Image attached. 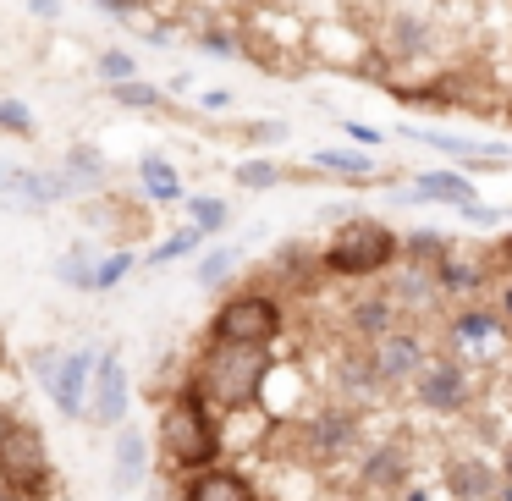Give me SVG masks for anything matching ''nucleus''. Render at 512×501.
Segmentation results:
<instances>
[{
    "instance_id": "obj_1",
    "label": "nucleus",
    "mask_w": 512,
    "mask_h": 501,
    "mask_svg": "<svg viewBox=\"0 0 512 501\" xmlns=\"http://www.w3.org/2000/svg\"><path fill=\"white\" fill-rule=\"evenodd\" d=\"M270 380V353L265 347H226V342H204L199 364H193L188 386L199 391L210 408H248L259 402Z\"/></svg>"
},
{
    "instance_id": "obj_2",
    "label": "nucleus",
    "mask_w": 512,
    "mask_h": 501,
    "mask_svg": "<svg viewBox=\"0 0 512 501\" xmlns=\"http://www.w3.org/2000/svg\"><path fill=\"white\" fill-rule=\"evenodd\" d=\"M160 446H166L171 468H182V474L215 468V457H221V424H215L210 402L193 386H182L166 402V413H160Z\"/></svg>"
},
{
    "instance_id": "obj_3",
    "label": "nucleus",
    "mask_w": 512,
    "mask_h": 501,
    "mask_svg": "<svg viewBox=\"0 0 512 501\" xmlns=\"http://www.w3.org/2000/svg\"><path fill=\"white\" fill-rule=\"evenodd\" d=\"M402 254V243L391 237V226L380 221H347L342 232L325 243L320 265L331 270V276H347V281H364V276H380V270H391Z\"/></svg>"
},
{
    "instance_id": "obj_4",
    "label": "nucleus",
    "mask_w": 512,
    "mask_h": 501,
    "mask_svg": "<svg viewBox=\"0 0 512 501\" xmlns=\"http://www.w3.org/2000/svg\"><path fill=\"white\" fill-rule=\"evenodd\" d=\"M281 325H287V314H281V303L270 298V292H237V298H226L221 309H215L210 320V342H226V347H276Z\"/></svg>"
},
{
    "instance_id": "obj_5",
    "label": "nucleus",
    "mask_w": 512,
    "mask_h": 501,
    "mask_svg": "<svg viewBox=\"0 0 512 501\" xmlns=\"http://www.w3.org/2000/svg\"><path fill=\"white\" fill-rule=\"evenodd\" d=\"M0 485L12 490V496H23V501H39L50 485H56L50 446L28 419H17L12 435H6V446H0Z\"/></svg>"
},
{
    "instance_id": "obj_6",
    "label": "nucleus",
    "mask_w": 512,
    "mask_h": 501,
    "mask_svg": "<svg viewBox=\"0 0 512 501\" xmlns=\"http://www.w3.org/2000/svg\"><path fill=\"white\" fill-rule=\"evenodd\" d=\"M61 199H72V182L61 171H34V166H17V160H0V210L45 215Z\"/></svg>"
},
{
    "instance_id": "obj_7",
    "label": "nucleus",
    "mask_w": 512,
    "mask_h": 501,
    "mask_svg": "<svg viewBox=\"0 0 512 501\" xmlns=\"http://www.w3.org/2000/svg\"><path fill=\"white\" fill-rule=\"evenodd\" d=\"M364 353H369V369H375L380 386H413V375L430 364V353H424V336L408 331V325H391V331L375 336Z\"/></svg>"
},
{
    "instance_id": "obj_8",
    "label": "nucleus",
    "mask_w": 512,
    "mask_h": 501,
    "mask_svg": "<svg viewBox=\"0 0 512 501\" xmlns=\"http://www.w3.org/2000/svg\"><path fill=\"white\" fill-rule=\"evenodd\" d=\"M127 402H133L127 364H122V353H116V347H105V353L94 358V375H89V413H94V424L122 430V424H127Z\"/></svg>"
},
{
    "instance_id": "obj_9",
    "label": "nucleus",
    "mask_w": 512,
    "mask_h": 501,
    "mask_svg": "<svg viewBox=\"0 0 512 501\" xmlns=\"http://www.w3.org/2000/svg\"><path fill=\"white\" fill-rule=\"evenodd\" d=\"M413 397L424 402L430 413H463L468 397H474V380L457 358H430V364L413 375Z\"/></svg>"
},
{
    "instance_id": "obj_10",
    "label": "nucleus",
    "mask_w": 512,
    "mask_h": 501,
    "mask_svg": "<svg viewBox=\"0 0 512 501\" xmlns=\"http://www.w3.org/2000/svg\"><path fill=\"white\" fill-rule=\"evenodd\" d=\"M94 347H67L61 353V364L50 369V380H45V391H50V402L61 408V419H83L89 413V375H94Z\"/></svg>"
},
{
    "instance_id": "obj_11",
    "label": "nucleus",
    "mask_w": 512,
    "mask_h": 501,
    "mask_svg": "<svg viewBox=\"0 0 512 501\" xmlns=\"http://www.w3.org/2000/svg\"><path fill=\"white\" fill-rule=\"evenodd\" d=\"M413 479V457L402 441H380L364 452V468H358V485L364 490H380V496H397V490H408Z\"/></svg>"
},
{
    "instance_id": "obj_12",
    "label": "nucleus",
    "mask_w": 512,
    "mask_h": 501,
    "mask_svg": "<svg viewBox=\"0 0 512 501\" xmlns=\"http://www.w3.org/2000/svg\"><path fill=\"white\" fill-rule=\"evenodd\" d=\"M303 441H309L314 457L336 463V457H347V452L358 446V413H353V408H325V413H314V419L303 424Z\"/></svg>"
},
{
    "instance_id": "obj_13",
    "label": "nucleus",
    "mask_w": 512,
    "mask_h": 501,
    "mask_svg": "<svg viewBox=\"0 0 512 501\" xmlns=\"http://www.w3.org/2000/svg\"><path fill=\"white\" fill-rule=\"evenodd\" d=\"M182 501H259V490L237 468H199V474H188Z\"/></svg>"
},
{
    "instance_id": "obj_14",
    "label": "nucleus",
    "mask_w": 512,
    "mask_h": 501,
    "mask_svg": "<svg viewBox=\"0 0 512 501\" xmlns=\"http://www.w3.org/2000/svg\"><path fill=\"white\" fill-rule=\"evenodd\" d=\"M149 479V435L133 430V424H122L116 430V474H111V490L116 496H127V490H138Z\"/></svg>"
},
{
    "instance_id": "obj_15",
    "label": "nucleus",
    "mask_w": 512,
    "mask_h": 501,
    "mask_svg": "<svg viewBox=\"0 0 512 501\" xmlns=\"http://www.w3.org/2000/svg\"><path fill=\"white\" fill-rule=\"evenodd\" d=\"M501 479L490 474L485 463H474V457H457V463H446V490H452L457 501H490L496 496Z\"/></svg>"
},
{
    "instance_id": "obj_16",
    "label": "nucleus",
    "mask_w": 512,
    "mask_h": 501,
    "mask_svg": "<svg viewBox=\"0 0 512 501\" xmlns=\"http://www.w3.org/2000/svg\"><path fill=\"white\" fill-rule=\"evenodd\" d=\"M61 177L72 182V193H83V188H100L105 177H111V160L100 155V149H89V144H78V149H67L61 155Z\"/></svg>"
},
{
    "instance_id": "obj_17",
    "label": "nucleus",
    "mask_w": 512,
    "mask_h": 501,
    "mask_svg": "<svg viewBox=\"0 0 512 501\" xmlns=\"http://www.w3.org/2000/svg\"><path fill=\"white\" fill-rule=\"evenodd\" d=\"M347 325H353V336H364V347L375 342V336H386L391 325H397V303L380 292V298H358L353 309H347Z\"/></svg>"
},
{
    "instance_id": "obj_18",
    "label": "nucleus",
    "mask_w": 512,
    "mask_h": 501,
    "mask_svg": "<svg viewBox=\"0 0 512 501\" xmlns=\"http://www.w3.org/2000/svg\"><path fill=\"white\" fill-rule=\"evenodd\" d=\"M413 199H435V204H474V188H468V177H457V171H424L419 182H413Z\"/></svg>"
},
{
    "instance_id": "obj_19",
    "label": "nucleus",
    "mask_w": 512,
    "mask_h": 501,
    "mask_svg": "<svg viewBox=\"0 0 512 501\" xmlns=\"http://www.w3.org/2000/svg\"><path fill=\"white\" fill-rule=\"evenodd\" d=\"M138 182H144L149 204H177V199H182V177H177V171H171L160 155H144V160H138Z\"/></svg>"
},
{
    "instance_id": "obj_20",
    "label": "nucleus",
    "mask_w": 512,
    "mask_h": 501,
    "mask_svg": "<svg viewBox=\"0 0 512 501\" xmlns=\"http://www.w3.org/2000/svg\"><path fill=\"white\" fill-rule=\"evenodd\" d=\"M501 336V320L496 314H485V309H463L452 320V342L463 347V353H474V347H490Z\"/></svg>"
},
{
    "instance_id": "obj_21",
    "label": "nucleus",
    "mask_w": 512,
    "mask_h": 501,
    "mask_svg": "<svg viewBox=\"0 0 512 501\" xmlns=\"http://www.w3.org/2000/svg\"><path fill=\"white\" fill-rule=\"evenodd\" d=\"M386 45H391L397 61H413V56H424V50L435 45V34H430V23H419V17H397L391 34H386Z\"/></svg>"
},
{
    "instance_id": "obj_22",
    "label": "nucleus",
    "mask_w": 512,
    "mask_h": 501,
    "mask_svg": "<svg viewBox=\"0 0 512 501\" xmlns=\"http://www.w3.org/2000/svg\"><path fill=\"white\" fill-rule=\"evenodd\" d=\"M314 171H331V177H375V160H369V149H320L314 155Z\"/></svg>"
},
{
    "instance_id": "obj_23",
    "label": "nucleus",
    "mask_w": 512,
    "mask_h": 501,
    "mask_svg": "<svg viewBox=\"0 0 512 501\" xmlns=\"http://www.w3.org/2000/svg\"><path fill=\"white\" fill-rule=\"evenodd\" d=\"M94 259H100V248H94V243L67 248V254L56 259V281H67V287L89 292V281H94Z\"/></svg>"
},
{
    "instance_id": "obj_24",
    "label": "nucleus",
    "mask_w": 512,
    "mask_h": 501,
    "mask_svg": "<svg viewBox=\"0 0 512 501\" xmlns=\"http://www.w3.org/2000/svg\"><path fill=\"white\" fill-rule=\"evenodd\" d=\"M226 221H232V204H226V199H210V193H193V199H188V226H193V232L210 237V232H221Z\"/></svg>"
},
{
    "instance_id": "obj_25",
    "label": "nucleus",
    "mask_w": 512,
    "mask_h": 501,
    "mask_svg": "<svg viewBox=\"0 0 512 501\" xmlns=\"http://www.w3.org/2000/svg\"><path fill=\"white\" fill-rule=\"evenodd\" d=\"M479 281H485V270L463 265L457 254H446L441 265H435V287H441V292H479Z\"/></svg>"
},
{
    "instance_id": "obj_26",
    "label": "nucleus",
    "mask_w": 512,
    "mask_h": 501,
    "mask_svg": "<svg viewBox=\"0 0 512 501\" xmlns=\"http://www.w3.org/2000/svg\"><path fill=\"white\" fill-rule=\"evenodd\" d=\"M237 265H243V248H210V254L199 259V270H193V281L210 292V287H221V281L232 276Z\"/></svg>"
},
{
    "instance_id": "obj_27",
    "label": "nucleus",
    "mask_w": 512,
    "mask_h": 501,
    "mask_svg": "<svg viewBox=\"0 0 512 501\" xmlns=\"http://www.w3.org/2000/svg\"><path fill=\"white\" fill-rule=\"evenodd\" d=\"M397 243H402V254L419 259L424 270H435L446 254H452V237H441V232H413V237H397Z\"/></svg>"
},
{
    "instance_id": "obj_28",
    "label": "nucleus",
    "mask_w": 512,
    "mask_h": 501,
    "mask_svg": "<svg viewBox=\"0 0 512 501\" xmlns=\"http://www.w3.org/2000/svg\"><path fill=\"white\" fill-rule=\"evenodd\" d=\"M204 248V232H193V226H182V232H171L166 243L149 254V270H160V265H177V259H188V254H199Z\"/></svg>"
},
{
    "instance_id": "obj_29",
    "label": "nucleus",
    "mask_w": 512,
    "mask_h": 501,
    "mask_svg": "<svg viewBox=\"0 0 512 501\" xmlns=\"http://www.w3.org/2000/svg\"><path fill=\"white\" fill-rule=\"evenodd\" d=\"M133 265H138V259L127 254V248H116V254H100V259H94V281H89V292H111V287H122Z\"/></svg>"
},
{
    "instance_id": "obj_30",
    "label": "nucleus",
    "mask_w": 512,
    "mask_h": 501,
    "mask_svg": "<svg viewBox=\"0 0 512 501\" xmlns=\"http://www.w3.org/2000/svg\"><path fill=\"white\" fill-rule=\"evenodd\" d=\"M111 100L122 105V111H160V105H166V94H160L155 83H138L133 78V83H116Z\"/></svg>"
},
{
    "instance_id": "obj_31",
    "label": "nucleus",
    "mask_w": 512,
    "mask_h": 501,
    "mask_svg": "<svg viewBox=\"0 0 512 501\" xmlns=\"http://www.w3.org/2000/svg\"><path fill=\"white\" fill-rule=\"evenodd\" d=\"M237 188H276L281 182V166L276 160H237Z\"/></svg>"
},
{
    "instance_id": "obj_32",
    "label": "nucleus",
    "mask_w": 512,
    "mask_h": 501,
    "mask_svg": "<svg viewBox=\"0 0 512 501\" xmlns=\"http://www.w3.org/2000/svg\"><path fill=\"white\" fill-rule=\"evenodd\" d=\"M100 78L111 83V89H116V83H133L138 78V61L127 56V50H100Z\"/></svg>"
},
{
    "instance_id": "obj_33",
    "label": "nucleus",
    "mask_w": 512,
    "mask_h": 501,
    "mask_svg": "<svg viewBox=\"0 0 512 501\" xmlns=\"http://www.w3.org/2000/svg\"><path fill=\"white\" fill-rule=\"evenodd\" d=\"M0 133L28 138V133H34V111H28L23 100H0Z\"/></svg>"
},
{
    "instance_id": "obj_34",
    "label": "nucleus",
    "mask_w": 512,
    "mask_h": 501,
    "mask_svg": "<svg viewBox=\"0 0 512 501\" xmlns=\"http://www.w3.org/2000/svg\"><path fill=\"white\" fill-rule=\"evenodd\" d=\"M28 364H34V369H39V380H50V369H56V364H61V347H39V353H34V358H28Z\"/></svg>"
},
{
    "instance_id": "obj_35",
    "label": "nucleus",
    "mask_w": 512,
    "mask_h": 501,
    "mask_svg": "<svg viewBox=\"0 0 512 501\" xmlns=\"http://www.w3.org/2000/svg\"><path fill=\"white\" fill-rule=\"evenodd\" d=\"M204 50H215V56H237V39L232 34H199Z\"/></svg>"
},
{
    "instance_id": "obj_36",
    "label": "nucleus",
    "mask_w": 512,
    "mask_h": 501,
    "mask_svg": "<svg viewBox=\"0 0 512 501\" xmlns=\"http://www.w3.org/2000/svg\"><path fill=\"white\" fill-rule=\"evenodd\" d=\"M111 17H133V12H144V0H100Z\"/></svg>"
},
{
    "instance_id": "obj_37",
    "label": "nucleus",
    "mask_w": 512,
    "mask_h": 501,
    "mask_svg": "<svg viewBox=\"0 0 512 501\" xmlns=\"http://www.w3.org/2000/svg\"><path fill=\"white\" fill-rule=\"evenodd\" d=\"M248 138H265V144H276V138H287V127H281V122H259V127H248Z\"/></svg>"
},
{
    "instance_id": "obj_38",
    "label": "nucleus",
    "mask_w": 512,
    "mask_h": 501,
    "mask_svg": "<svg viewBox=\"0 0 512 501\" xmlns=\"http://www.w3.org/2000/svg\"><path fill=\"white\" fill-rule=\"evenodd\" d=\"M34 6V17H61V0H28Z\"/></svg>"
},
{
    "instance_id": "obj_39",
    "label": "nucleus",
    "mask_w": 512,
    "mask_h": 501,
    "mask_svg": "<svg viewBox=\"0 0 512 501\" xmlns=\"http://www.w3.org/2000/svg\"><path fill=\"white\" fill-rule=\"evenodd\" d=\"M347 138H353V144H364V149H375V144H380V138L369 133V127H347Z\"/></svg>"
},
{
    "instance_id": "obj_40",
    "label": "nucleus",
    "mask_w": 512,
    "mask_h": 501,
    "mask_svg": "<svg viewBox=\"0 0 512 501\" xmlns=\"http://www.w3.org/2000/svg\"><path fill=\"white\" fill-rule=\"evenodd\" d=\"M501 485H512V446L501 452Z\"/></svg>"
},
{
    "instance_id": "obj_41",
    "label": "nucleus",
    "mask_w": 512,
    "mask_h": 501,
    "mask_svg": "<svg viewBox=\"0 0 512 501\" xmlns=\"http://www.w3.org/2000/svg\"><path fill=\"white\" fill-rule=\"evenodd\" d=\"M12 424H17V419H12L6 408H0V446H6V435H12Z\"/></svg>"
},
{
    "instance_id": "obj_42",
    "label": "nucleus",
    "mask_w": 512,
    "mask_h": 501,
    "mask_svg": "<svg viewBox=\"0 0 512 501\" xmlns=\"http://www.w3.org/2000/svg\"><path fill=\"white\" fill-rule=\"evenodd\" d=\"M490 501H512V485H496V496H490Z\"/></svg>"
},
{
    "instance_id": "obj_43",
    "label": "nucleus",
    "mask_w": 512,
    "mask_h": 501,
    "mask_svg": "<svg viewBox=\"0 0 512 501\" xmlns=\"http://www.w3.org/2000/svg\"><path fill=\"white\" fill-rule=\"evenodd\" d=\"M501 309H507V314H512V281H507V292H501Z\"/></svg>"
},
{
    "instance_id": "obj_44",
    "label": "nucleus",
    "mask_w": 512,
    "mask_h": 501,
    "mask_svg": "<svg viewBox=\"0 0 512 501\" xmlns=\"http://www.w3.org/2000/svg\"><path fill=\"white\" fill-rule=\"evenodd\" d=\"M501 248H507V259H512V237H507V243H501Z\"/></svg>"
},
{
    "instance_id": "obj_45",
    "label": "nucleus",
    "mask_w": 512,
    "mask_h": 501,
    "mask_svg": "<svg viewBox=\"0 0 512 501\" xmlns=\"http://www.w3.org/2000/svg\"><path fill=\"white\" fill-rule=\"evenodd\" d=\"M0 358H6V342H0Z\"/></svg>"
}]
</instances>
